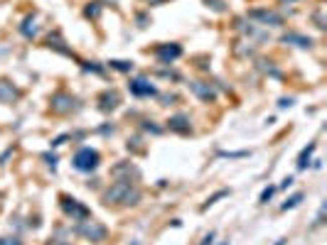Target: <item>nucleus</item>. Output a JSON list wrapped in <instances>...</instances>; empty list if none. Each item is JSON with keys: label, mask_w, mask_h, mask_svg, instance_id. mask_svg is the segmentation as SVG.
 I'll list each match as a JSON object with an SVG mask.
<instances>
[{"label": "nucleus", "mask_w": 327, "mask_h": 245, "mask_svg": "<svg viewBox=\"0 0 327 245\" xmlns=\"http://www.w3.org/2000/svg\"><path fill=\"white\" fill-rule=\"evenodd\" d=\"M17 98V88L7 81H0V103H12Z\"/></svg>", "instance_id": "423d86ee"}, {"label": "nucleus", "mask_w": 327, "mask_h": 245, "mask_svg": "<svg viewBox=\"0 0 327 245\" xmlns=\"http://www.w3.org/2000/svg\"><path fill=\"white\" fill-rule=\"evenodd\" d=\"M111 64H113L118 71H131V64H128V61H111Z\"/></svg>", "instance_id": "ddd939ff"}, {"label": "nucleus", "mask_w": 327, "mask_h": 245, "mask_svg": "<svg viewBox=\"0 0 327 245\" xmlns=\"http://www.w3.org/2000/svg\"><path fill=\"white\" fill-rule=\"evenodd\" d=\"M271 194H273V189H266V191L261 194V201H268V199H271Z\"/></svg>", "instance_id": "4468645a"}, {"label": "nucleus", "mask_w": 327, "mask_h": 245, "mask_svg": "<svg viewBox=\"0 0 327 245\" xmlns=\"http://www.w3.org/2000/svg\"><path fill=\"white\" fill-rule=\"evenodd\" d=\"M192 91H195L197 96H202V98H207V101H209V98H214V91H212L209 86H202L199 81H195V83H192Z\"/></svg>", "instance_id": "9b49d317"}, {"label": "nucleus", "mask_w": 327, "mask_h": 245, "mask_svg": "<svg viewBox=\"0 0 327 245\" xmlns=\"http://www.w3.org/2000/svg\"><path fill=\"white\" fill-rule=\"evenodd\" d=\"M158 57H160V61H172L175 57H180V47L175 44V47H163V49H158Z\"/></svg>", "instance_id": "1a4fd4ad"}, {"label": "nucleus", "mask_w": 327, "mask_h": 245, "mask_svg": "<svg viewBox=\"0 0 327 245\" xmlns=\"http://www.w3.org/2000/svg\"><path fill=\"white\" fill-rule=\"evenodd\" d=\"M64 208H66V213H71L74 218H79V221H86V216H89V211L76 201V199H71V204H69V199L64 201Z\"/></svg>", "instance_id": "20e7f679"}, {"label": "nucleus", "mask_w": 327, "mask_h": 245, "mask_svg": "<svg viewBox=\"0 0 327 245\" xmlns=\"http://www.w3.org/2000/svg\"><path fill=\"white\" fill-rule=\"evenodd\" d=\"M71 103H74V98H69L66 93H57L54 98H52V108L54 111H59V113H64L71 108Z\"/></svg>", "instance_id": "0eeeda50"}, {"label": "nucleus", "mask_w": 327, "mask_h": 245, "mask_svg": "<svg viewBox=\"0 0 327 245\" xmlns=\"http://www.w3.org/2000/svg\"><path fill=\"white\" fill-rule=\"evenodd\" d=\"M300 201H303V194H295L293 199H288V201L283 204V211H288V208H293V206H298Z\"/></svg>", "instance_id": "f8f14e48"}, {"label": "nucleus", "mask_w": 327, "mask_h": 245, "mask_svg": "<svg viewBox=\"0 0 327 245\" xmlns=\"http://www.w3.org/2000/svg\"><path fill=\"white\" fill-rule=\"evenodd\" d=\"M79 233L84 238H89V241H104L106 238V228L101 223H96V221H84V226L79 228Z\"/></svg>", "instance_id": "7ed1b4c3"}, {"label": "nucleus", "mask_w": 327, "mask_h": 245, "mask_svg": "<svg viewBox=\"0 0 327 245\" xmlns=\"http://www.w3.org/2000/svg\"><path fill=\"white\" fill-rule=\"evenodd\" d=\"M140 199V191L138 189H131V184H116L113 189L106 191V204H138Z\"/></svg>", "instance_id": "f257e3e1"}, {"label": "nucleus", "mask_w": 327, "mask_h": 245, "mask_svg": "<svg viewBox=\"0 0 327 245\" xmlns=\"http://www.w3.org/2000/svg\"><path fill=\"white\" fill-rule=\"evenodd\" d=\"M251 17H259L263 20L266 25L271 22V25H280L283 20H280V15H275V12H268V10H256V12H251Z\"/></svg>", "instance_id": "6e6552de"}, {"label": "nucleus", "mask_w": 327, "mask_h": 245, "mask_svg": "<svg viewBox=\"0 0 327 245\" xmlns=\"http://www.w3.org/2000/svg\"><path fill=\"white\" fill-rule=\"evenodd\" d=\"M170 127H172V130H180V132H185V130H190V121H187L185 116H175V118L170 121Z\"/></svg>", "instance_id": "9d476101"}, {"label": "nucleus", "mask_w": 327, "mask_h": 245, "mask_svg": "<svg viewBox=\"0 0 327 245\" xmlns=\"http://www.w3.org/2000/svg\"><path fill=\"white\" fill-rule=\"evenodd\" d=\"M131 91L135 96H153V93H155V88H153L145 79H135V81H131Z\"/></svg>", "instance_id": "39448f33"}, {"label": "nucleus", "mask_w": 327, "mask_h": 245, "mask_svg": "<svg viewBox=\"0 0 327 245\" xmlns=\"http://www.w3.org/2000/svg\"><path fill=\"white\" fill-rule=\"evenodd\" d=\"M59 245H66V243H59Z\"/></svg>", "instance_id": "2eb2a0df"}, {"label": "nucleus", "mask_w": 327, "mask_h": 245, "mask_svg": "<svg viewBox=\"0 0 327 245\" xmlns=\"http://www.w3.org/2000/svg\"><path fill=\"white\" fill-rule=\"evenodd\" d=\"M99 167V152L91 150V147H81L76 155H74V169L79 172H91Z\"/></svg>", "instance_id": "f03ea898"}]
</instances>
